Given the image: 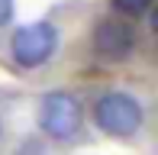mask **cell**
I'll return each mask as SVG.
<instances>
[{
    "label": "cell",
    "mask_w": 158,
    "mask_h": 155,
    "mask_svg": "<svg viewBox=\"0 0 158 155\" xmlns=\"http://www.w3.org/2000/svg\"><path fill=\"white\" fill-rule=\"evenodd\" d=\"M84 126V110L77 103L74 94L68 90H48L39 103V129L45 136L58 139V142H68L81 132Z\"/></svg>",
    "instance_id": "6da1fadb"
},
{
    "label": "cell",
    "mask_w": 158,
    "mask_h": 155,
    "mask_svg": "<svg viewBox=\"0 0 158 155\" xmlns=\"http://www.w3.org/2000/svg\"><path fill=\"white\" fill-rule=\"evenodd\" d=\"M94 119H97V129H103L106 136L126 139L142 129L145 113H142V103L135 97L123 94V90H110L94 103Z\"/></svg>",
    "instance_id": "7a4b0ae2"
},
{
    "label": "cell",
    "mask_w": 158,
    "mask_h": 155,
    "mask_svg": "<svg viewBox=\"0 0 158 155\" xmlns=\"http://www.w3.org/2000/svg\"><path fill=\"white\" fill-rule=\"evenodd\" d=\"M55 48H58V32H55V26L45 23V19L19 26V29L13 32V39H10L13 61H16L19 68L45 65V61L55 55Z\"/></svg>",
    "instance_id": "3957f363"
},
{
    "label": "cell",
    "mask_w": 158,
    "mask_h": 155,
    "mask_svg": "<svg viewBox=\"0 0 158 155\" xmlns=\"http://www.w3.org/2000/svg\"><path fill=\"white\" fill-rule=\"evenodd\" d=\"M132 45H135V29L126 19L103 16L94 26V48L103 58H126V55L132 52Z\"/></svg>",
    "instance_id": "277c9868"
},
{
    "label": "cell",
    "mask_w": 158,
    "mask_h": 155,
    "mask_svg": "<svg viewBox=\"0 0 158 155\" xmlns=\"http://www.w3.org/2000/svg\"><path fill=\"white\" fill-rule=\"evenodd\" d=\"M113 6H116L119 13H126V16H142V13L152 6V0H113Z\"/></svg>",
    "instance_id": "5b68a950"
},
{
    "label": "cell",
    "mask_w": 158,
    "mask_h": 155,
    "mask_svg": "<svg viewBox=\"0 0 158 155\" xmlns=\"http://www.w3.org/2000/svg\"><path fill=\"white\" fill-rule=\"evenodd\" d=\"M13 19V0H0V26H6Z\"/></svg>",
    "instance_id": "8992f818"
},
{
    "label": "cell",
    "mask_w": 158,
    "mask_h": 155,
    "mask_svg": "<svg viewBox=\"0 0 158 155\" xmlns=\"http://www.w3.org/2000/svg\"><path fill=\"white\" fill-rule=\"evenodd\" d=\"M0 129H3V126H0Z\"/></svg>",
    "instance_id": "52a82bcc"
}]
</instances>
